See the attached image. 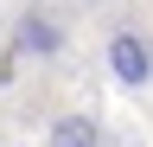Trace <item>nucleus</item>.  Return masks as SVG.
Returning a JSON list of instances; mask_svg holds the SVG:
<instances>
[{"label": "nucleus", "instance_id": "obj_1", "mask_svg": "<svg viewBox=\"0 0 153 147\" xmlns=\"http://www.w3.org/2000/svg\"><path fill=\"white\" fill-rule=\"evenodd\" d=\"M102 64H108V77L121 83V90H147L153 83V32L147 26H108V39H102Z\"/></svg>", "mask_w": 153, "mask_h": 147}, {"label": "nucleus", "instance_id": "obj_2", "mask_svg": "<svg viewBox=\"0 0 153 147\" xmlns=\"http://www.w3.org/2000/svg\"><path fill=\"white\" fill-rule=\"evenodd\" d=\"M64 45H70V26H64V13H57L51 0H26V7H19V19H13V51H19V58H38V64H51Z\"/></svg>", "mask_w": 153, "mask_h": 147}, {"label": "nucleus", "instance_id": "obj_3", "mask_svg": "<svg viewBox=\"0 0 153 147\" xmlns=\"http://www.w3.org/2000/svg\"><path fill=\"white\" fill-rule=\"evenodd\" d=\"M45 147H102V122L96 115H57L51 128H45Z\"/></svg>", "mask_w": 153, "mask_h": 147}, {"label": "nucleus", "instance_id": "obj_4", "mask_svg": "<svg viewBox=\"0 0 153 147\" xmlns=\"http://www.w3.org/2000/svg\"><path fill=\"white\" fill-rule=\"evenodd\" d=\"M76 7H108V0H76Z\"/></svg>", "mask_w": 153, "mask_h": 147}]
</instances>
